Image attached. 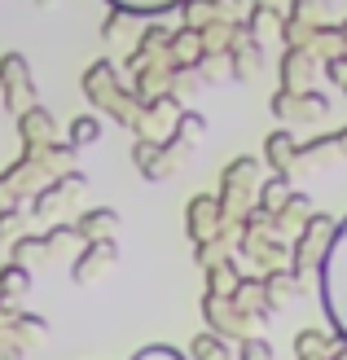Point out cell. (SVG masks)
Here are the masks:
<instances>
[{
  "label": "cell",
  "mask_w": 347,
  "mask_h": 360,
  "mask_svg": "<svg viewBox=\"0 0 347 360\" xmlns=\"http://www.w3.org/2000/svg\"><path fill=\"white\" fill-rule=\"evenodd\" d=\"M211 13L215 18H233V13H242V0H207Z\"/></svg>",
  "instance_id": "23"
},
{
  "label": "cell",
  "mask_w": 347,
  "mask_h": 360,
  "mask_svg": "<svg viewBox=\"0 0 347 360\" xmlns=\"http://www.w3.org/2000/svg\"><path fill=\"white\" fill-rule=\"evenodd\" d=\"M115 13H163V9H176L180 0H111Z\"/></svg>",
  "instance_id": "17"
},
{
  "label": "cell",
  "mask_w": 347,
  "mask_h": 360,
  "mask_svg": "<svg viewBox=\"0 0 347 360\" xmlns=\"http://www.w3.org/2000/svg\"><path fill=\"white\" fill-rule=\"evenodd\" d=\"M290 105H295L290 115H303V119H325V110H330V101L321 93H290Z\"/></svg>",
  "instance_id": "13"
},
{
  "label": "cell",
  "mask_w": 347,
  "mask_h": 360,
  "mask_svg": "<svg viewBox=\"0 0 347 360\" xmlns=\"http://www.w3.org/2000/svg\"><path fill=\"white\" fill-rule=\"evenodd\" d=\"M260 290H264V303H268V308H282V303L295 299L303 285H299V277L290 273V268H272V273L260 281Z\"/></svg>",
  "instance_id": "7"
},
{
  "label": "cell",
  "mask_w": 347,
  "mask_h": 360,
  "mask_svg": "<svg viewBox=\"0 0 347 360\" xmlns=\"http://www.w3.org/2000/svg\"><path fill=\"white\" fill-rule=\"evenodd\" d=\"M334 31H339V40H343V44H347V22H343V27H334Z\"/></svg>",
  "instance_id": "25"
},
{
  "label": "cell",
  "mask_w": 347,
  "mask_h": 360,
  "mask_svg": "<svg viewBox=\"0 0 347 360\" xmlns=\"http://www.w3.org/2000/svg\"><path fill=\"white\" fill-rule=\"evenodd\" d=\"M251 5H255V9H277L282 0H251Z\"/></svg>",
  "instance_id": "24"
},
{
  "label": "cell",
  "mask_w": 347,
  "mask_h": 360,
  "mask_svg": "<svg viewBox=\"0 0 347 360\" xmlns=\"http://www.w3.org/2000/svg\"><path fill=\"white\" fill-rule=\"evenodd\" d=\"M321 299H325V312H330L334 330L347 338V220L334 224L330 246L321 255Z\"/></svg>",
  "instance_id": "1"
},
{
  "label": "cell",
  "mask_w": 347,
  "mask_h": 360,
  "mask_svg": "<svg viewBox=\"0 0 347 360\" xmlns=\"http://www.w3.org/2000/svg\"><path fill=\"white\" fill-rule=\"evenodd\" d=\"M180 141H189V136H203L207 132V119L203 115H194V110H180Z\"/></svg>",
  "instance_id": "19"
},
{
  "label": "cell",
  "mask_w": 347,
  "mask_h": 360,
  "mask_svg": "<svg viewBox=\"0 0 347 360\" xmlns=\"http://www.w3.org/2000/svg\"><path fill=\"white\" fill-rule=\"evenodd\" d=\"M343 93H347V84H343Z\"/></svg>",
  "instance_id": "27"
},
{
  "label": "cell",
  "mask_w": 347,
  "mask_h": 360,
  "mask_svg": "<svg viewBox=\"0 0 347 360\" xmlns=\"http://www.w3.org/2000/svg\"><path fill=\"white\" fill-rule=\"evenodd\" d=\"M115 259H119V250H115V242H111V238L88 242V246L80 250V259H75V281H80V285H88V281H93V273L101 277L106 268H115Z\"/></svg>",
  "instance_id": "5"
},
{
  "label": "cell",
  "mask_w": 347,
  "mask_h": 360,
  "mask_svg": "<svg viewBox=\"0 0 347 360\" xmlns=\"http://www.w3.org/2000/svg\"><path fill=\"white\" fill-rule=\"evenodd\" d=\"M237 360H272V343H264V338H242V356Z\"/></svg>",
  "instance_id": "21"
},
{
  "label": "cell",
  "mask_w": 347,
  "mask_h": 360,
  "mask_svg": "<svg viewBox=\"0 0 347 360\" xmlns=\"http://www.w3.org/2000/svg\"><path fill=\"white\" fill-rule=\"evenodd\" d=\"M189 352H194V360H229V347L220 343V334H198Z\"/></svg>",
  "instance_id": "15"
},
{
  "label": "cell",
  "mask_w": 347,
  "mask_h": 360,
  "mask_svg": "<svg viewBox=\"0 0 347 360\" xmlns=\"http://www.w3.org/2000/svg\"><path fill=\"white\" fill-rule=\"evenodd\" d=\"M27 224V215H18V207H5V211H0V238H18V229H23Z\"/></svg>",
  "instance_id": "20"
},
{
  "label": "cell",
  "mask_w": 347,
  "mask_h": 360,
  "mask_svg": "<svg viewBox=\"0 0 347 360\" xmlns=\"http://www.w3.org/2000/svg\"><path fill=\"white\" fill-rule=\"evenodd\" d=\"M23 290H31V268H23V264H9L5 273H0V295H23Z\"/></svg>",
  "instance_id": "14"
},
{
  "label": "cell",
  "mask_w": 347,
  "mask_h": 360,
  "mask_svg": "<svg viewBox=\"0 0 347 360\" xmlns=\"http://www.w3.org/2000/svg\"><path fill=\"white\" fill-rule=\"evenodd\" d=\"M84 93H88V101H93V105H127L111 62H93V66L84 70Z\"/></svg>",
  "instance_id": "4"
},
{
  "label": "cell",
  "mask_w": 347,
  "mask_h": 360,
  "mask_svg": "<svg viewBox=\"0 0 347 360\" xmlns=\"http://www.w3.org/2000/svg\"><path fill=\"white\" fill-rule=\"evenodd\" d=\"M18 132H23L27 146H53V132H58V128H53V119L44 110H35V105H31L27 115H18Z\"/></svg>",
  "instance_id": "8"
},
{
  "label": "cell",
  "mask_w": 347,
  "mask_h": 360,
  "mask_svg": "<svg viewBox=\"0 0 347 360\" xmlns=\"http://www.w3.org/2000/svg\"><path fill=\"white\" fill-rule=\"evenodd\" d=\"M295 136H290V132H272L268 141H264V158H268V163L272 167H277V172H290V167H295Z\"/></svg>",
  "instance_id": "10"
},
{
  "label": "cell",
  "mask_w": 347,
  "mask_h": 360,
  "mask_svg": "<svg viewBox=\"0 0 347 360\" xmlns=\"http://www.w3.org/2000/svg\"><path fill=\"white\" fill-rule=\"evenodd\" d=\"M49 255V246H44V238H23L13 246V264H23V268H31L35 259H44Z\"/></svg>",
  "instance_id": "18"
},
{
  "label": "cell",
  "mask_w": 347,
  "mask_h": 360,
  "mask_svg": "<svg viewBox=\"0 0 347 360\" xmlns=\"http://www.w3.org/2000/svg\"><path fill=\"white\" fill-rule=\"evenodd\" d=\"M330 233H334V220H330V215H308V220H303L299 238H295V255H290V273H295L299 281L308 277V268H313V264L325 255V246H330Z\"/></svg>",
  "instance_id": "2"
},
{
  "label": "cell",
  "mask_w": 347,
  "mask_h": 360,
  "mask_svg": "<svg viewBox=\"0 0 347 360\" xmlns=\"http://www.w3.org/2000/svg\"><path fill=\"white\" fill-rule=\"evenodd\" d=\"M251 176H255V163H251V158H237V163H229V172H225V202H220V215H225V220L242 215V202L251 198Z\"/></svg>",
  "instance_id": "3"
},
{
  "label": "cell",
  "mask_w": 347,
  "mask_h": 360,
  "mask_svg": "<svg viewBox=\"0 0 347 360\" xmlns=\"http://www.w3.org/2000/svg\"><path fill=\"white\" fill-rule=\"evenodd\" d=\"M290 22H308V31H321V13H325V0H290Z\"/></svg>",
  "instance_id": "12"
},
{
  "label": "cell",
  "mask_w": 347,
  "mask_h": 360,
  "mask_svg": "<svg viewBox=\"0 0 347 360\" xmlns=\"http://www.w3.org/2000/svg\"><path fill=\"white\" fill-rule=\"evenodd\" d=\"M220 224H225V215H220V202H215V198H194V202H189V238L198 246L215 242Z\"/></svg>",
  "instance_id": "6"
},
{
  "label": "cell",
  "mask_w": 347,
  "mask_h": 360,
  "mask_svg": "<svg viewBox=\"0 0 347 360\" xmlns=\"http://www.w3.org/2000/svg\"><path fill=\"white\" fill-rule=\"evenodd\" d=\"M115 224H119V215H115L111 207H97V211L80 215L75 233H80V238H88V242H97V238H111V233H115Z\"/></svg>",
  "instance_id": "9"
},
{
  "label": "cell",
  "mask_w": 347,
  "mask_h": 360,
  "mask_svg": "<svg viewBox=\"0 0 347 360\" xmlns=\"http://www.w3.org/2000/svg\"><path fill=\"white\" fill-rule=\"evenodd\" d=\"M290 198V185H286V172H277L272 180H264V189H260V211L268 215V211H277L282 202Z\"/></svg>",
  "instance_id": "11"
},
{
  "label": "cell",
  "mask_w": 347,
  "mask_h": 360,
  "mask_svg": "<svg viewBox=\"0 0 347 360\" xmlns=\"http://www.w3.org/2000/svg\"><path fill=\"white\" fill-rule=\"evenodd\" d=\"M132 360H185V356H180L176 347H163V343H154V347H141Z\"/></svg>",
  "instance_id": "22"
},
{
  "label": "cell",
  "mask_w": 347,
  "mask_h": 360,
  "mask_svg": "<svg viewBox=\"0 0 347 360\" xmlns=\"http://www.w3.org/2000/svg\"><path fill=\"white\" fill-rule=\"evenodd\" d=\"M101 136V119H93V115H84V119H75L70 123V146H93V141Z\"/></svg>",
  "instance_id": "16"
},
{
  "label": "cell",
  "mask_w": 347,
  "mask_h": 360,
  "mask_svg": "<svg viewBox=\"0 0 347 360\" xmlns=\"http://www.w3.org/2000/svg\"><path fill=\"white\" fill-rule=\"evenodd\" d=\"M35 5H40V9H53V5H58V0H35Z\"/></svg>",
  "instance_id": "26"
}]
</instances>
